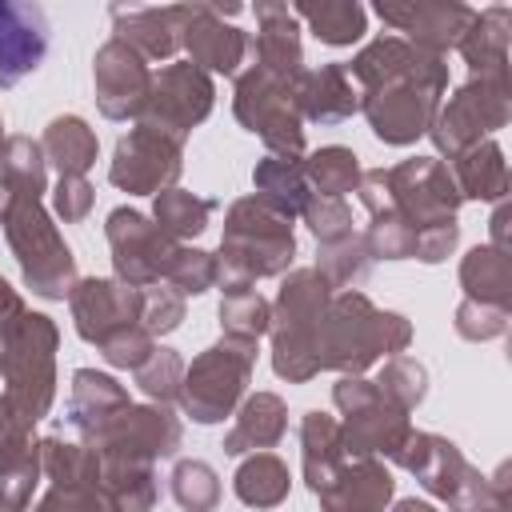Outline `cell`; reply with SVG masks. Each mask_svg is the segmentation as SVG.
Masks as SVG:
<instances>
[{"label":"cell","mask_w":512,"mask_h":512,"mask_svg":"<svg viewBox=\"0 0 512 512\" xmlns=\"http://www.w3.org/2000/svg\"><path fill=\"white\" fill-rule=\"evenodd\" d=\"M512 120V84L508 76H468L448 104L436 108V120L428 128L440 156H456L480 140H492L496 128Z\"/></svg>","instance_id":"obj_10"},{"label":"cell","mask_w":512,"mask_h":512,"mask_svg":"<svg viewBox=\"0 0 512 512\" xmlns=\"http://www.w3.org/2000/svg\"><path fill=\"white\" fill-rule=\"evenodd\" d=\"M252 184H256V196L276 208L280 216L296 220L308 200H312V184H308V172H304V156H264L256 168H252Z\"/></svg>","instance_id":"obj_30"},{"label":"cell","mask_w":512,"mask_h":512,"mask_svg":"<svg viewBox=\"0 0 512 512\" xmlns=\"http://www.w3.org/2000/svg\"><path fill=\"white\" fill-rule=\"evenodd\" d=\"M332 292H360V284L368 280L372 272V256H368V244L360 232L344 236V240H332V244H320V256H316V268H312Z\"/></svg>","instance_id":"obj_36"},{"label":"cell","mask_w":512,"mask_h":512,"mask_svg":"<svg viewBox=\"0 0 512 512\" xmlns=\"http://www.w3.org/2000/svg\"><path fill=\"white\" fill-rule=\"evenodd\" d=\"M128 388L96 368H76L72 372V392H68V424L80 432L84 444H92L124 408H128Z\"/></svg>","instance_id":"obj_23"},{"label":"cell","mask_w":512,"mask_h":512,"mask_svg":"<svg viewBox=\"0 0 512 512\" xmlns=\"http://www.w3.org/2000/svg\"><path fill=\"white\" fill-rule=\"evenodd\" d=\"M392 512H440V508H436V504H428V500H416V496H412V500H400Z\"/></svg>","instance_id":"obj_56"},{"label":"cell","mask_w":512,"mask_h":512,"mask_svg":"<svg viewBox=\"0 0 512 512\" xmlns=\"http://www.w3.org/2000/svg\"><path fill=\"white\" fill-rule=\"evenodd\" d=\"M296 20H304L320 44H332V48H348L364 36V24H368V12L356 4V0H304L292 8Z\"/></svg>","instance_id":"obj_35"},{"label":"cell","mask_w":512,"mask_h":512,"mask_svg":"<svg viewBox=\"0 0 512 512\" xmlns=\"http://www.w3.org/2000/svg\"><path fill=\"white\" fill-rule=\"evenodd\" d=\"M56 348L60 332L44 312L24 308V316L0 332V380L8 384L4 396L32 424L44 420L56 400Z\"/></svg>","instance_id":"obj_6"},{"label":"cell","mask_w":512,"mask_h":512,"mask_svg":"<svg viewBox=\"0 0 512 512\" xmlns=\"http://www.w3.org/2000/svg\"><path fill=\"white\" fill-rule=\"evenodd\" d=\"M376 388H380L396 408L412 412V408H420V400L428 396V372H424V364L412 360V356H388V364H384L380 376H376Z\"/></svg>","instance_id":"obj_43"},{"label":"cell","mask_w":512,"mask_h":512,"mask_svg":"<svg viewBox=\"0 0 512 512\" xmlns=\"http://www.w3.org/2000/svg\"><path fill=\"white\" fill-rule=\"evenodd\" d=\"M100 488L112 512H152L160 492L152 464H112V460H100Z\"/></svg>","instance_id":"obj_37"},{"label":"cell","mask_w":512,"mask_h":512,"mask_svg":"<svg viewBox=\"0 0 512 512\" xmlns=\"http://www.w3.org/2000/svg\"><path fill=\"white\" fill-rule=\"evenodd\" d=\"M212 104H216L212 76L200 72L196 64L180 60V64H168V68L152 72V92H148V104H144L136 124L184 144L188 132L212 112Z\"/></svg>","instance_id":"obj_13"},{"label":"cell","mask_w":512,"mask_h":512,"mask_svg":"<svg viewBox=\"0 0 512 512\" xmlns=\"http://www.w3.org/2000/svg\"><path fill=\"white\" fill-rule=\"evenodd\" d=\"M456 244H460V224L456 220L452 224H436V228L416 236V252L412 256L424 260V264H440V260H448L456 252Z\"/></svg>","instance_id":"obj_54"},{"label":"cell","mask_w":512,"mask_h":512,"mask_svg":"<svg viewBox=\"0 0 512 512\" xmlns=\"http://www.w3.org/2000/svg\"><path fill=\"white\" fill-rule=\"evenodd\" d=\"M460 288H464V300L496 304L512 312V256L492 244H476L460 260Z\"/></svg>","instance_id":"obj_32"},{"label":"cell","mask_w":512,"mask_h":512,"mask_svg":"<svg viewBox=\"0 0 512 512\" xmlns=\"http://www.w3.org/2000/svg\"><path fill=\"white\" fill-rule=\"evenodd\" d=\"M232 488H236L240 504H248V508H276V504L288 500L292 476H288V464L276 452H252L236 468Z\"/></svg>","instance_id":"obj_34"},{"label":"cell","mask_w":512,"mask_h":512,"mask_svg":"<svg viewBox=\"0 0 512 512\" xmlns=\"http://www.w3.org/2000/svg\"><path fill=\"white\" fill-rule=\"evenodd\" d=\"M356 192L368 216L392 208L416 236L436 224H452L464 204L448 164L436 156H412L396 168H368L360 172Z\"/></svg>","instance_id":"obj_4"},{"label":"cell","mask_w":512,"mask_h":512,"mask_svg":"<svg viewBox=\"0 0 512 512\" xmlns=\"http://www.w3.org/2000/svg\"><path fill=\"white\" fill-rule=\"evenodd\" d=\"M452 512H476V508H452Z\"/></svg>","instance_id":"obj_58"},{"label":"cell","mask_w":512,"mask_h":512,"mask_svg":"<svg viewBox=\"0 0 512 512\" xmlns=\"http://www.w3.org/2000/svg\"><path fill=\"white\" fill-rule=\"evenodd\" d=\"M448 172L456 180L460 200L500 204L508 196V164H504V148L496 140H480V144L456 152L448 160Z\"/></svg>","instance_id":"obj_29"},{"label":"cell","mask_w":512,"mask_h":512,"mask_svg":"<svg viewBox=\"0 0 512 512\" xmlns=\"http://www.w3.org/2000/svg\"><path fill=\"white\" fill-rule=\"evenodd\" d=\"M44 192L12 184L0 176V228L8 236V248L24 272V284L44 300H64L76 288V256L64 244L60 228L40 204Z\"/></svg>","instance_id":"obj_2"},{"label":"cell","mask_w":512,"mask_h":512,"mask_svg":"<svg viewBox=\"0 0 512 512\" xmlns=\"http://www.w3.org/2000/svg\"><path fill=\"white\" fill-rule=\"evenodd\" d=\"M292 92H296L300 120H312V124H340L352 112H360V88L352 84L344 64H320L312 72L304 68Z\"/></svg>","instance_id":"obj_25"},{"label":"cell","mask_w":512,"mask_h":512,"mask_svg":"<svg viewBox=\"0 0 512 512\" xmlns=\"http://www.w3.org/2000/svg\"><path fill=\"white\" fill-rule=\"evenodd\" d=\"M184 320V296L168 284H152L144 288V312H140V324L152 332V336H164V332H176Z\"/></svg>","instance_id":"obj_50"},{"label":"cell","mask_w":512,"mask_h":512,"mask_svg":"<svg viewBox=\"0 0 512 512\" xmlns=\"http://www.w3.org/2000/svg\"><path fill=\"white\" fill-rule=\"evenodd\" d=\"M268 324H272V304L256 288L224 292V300H220V328H224V336L256 344L268 332Z\"/></svg>","instance_id":"obj_41"},{"label":"cell","mask_w":512,"mask_h":512,"mask_svg":"<svg viewBox=\"0 0 512 512\" xmlns=\"http://www.w3.org/2000/svg\"><path fill=\"white\" fill-rule=\"evenodd\" d=\"M96 204V188L84 176H60L52 188V208L64 224H80Z\"/></svg>","instance_id":"obj_52"},{"label":"cell","mask_w":512,"mask_h":512,"mask_svg":"<svg viewBox=\"0 0 512 512\" xmlns=\"http://www.w3.org/2000/svg\"><path fill=\"white\" fill-rule=\"evenodd\" d=\"M92 84H96V108L108 120H140L152 92V72L136 48L112 36L96 48Z\"/></svg>","instance_id":"obj_18"},{"label":"cell","mask_w":512,"mask_h":512,"mask_svg":"<svg viewBox=\"0 0 512 512\" xmlns=\"http://www.w3.org/2000/svg\"><path fill=\"white\" fill-rule=\"evenodd\" d=\"M364 244H368V256L372 260H408L416 252V232L392 212H372V224L364 232Z\"/></svg>","instance_id":"obj_45"},{"label":"cell","mask_w":512,"mask_h":512,"mask_svg":"<svg viewBox=\"0 0 512 512\" xmlns=\"http://www.w3.org/2000/svg\"><path fill=\"white\" fill-rule=\"evenodd\" d=\"M172 500L184 512H212L220 504V476L204 460H180L172 468Z\"/></svg>","instance_id":"obj_42"},{"label":"cell","mask_w":512,"mask_h":512,"mask_svg":"<svg viewBox=\"0 0 512 512\" xmlns=\"http://www.w3.org/2000/svg\"><path fill=\"white\" fill-rule=\"evenodd\" d=\"M112 32L144 60H172L180 52V4L168 8H112Z\"/></svg>","instance_id":"obj_26"},{"label":"cell","mask_w":512,"mask_h":512,"mask_svg":"<svg viewBox=\"0 0 512 512\" xmlns=\"http://www.w3.org/2000/svg\"><path fill=\"white\" fill-rule=\"evenodd\" d=\"M508 308H496V304H476V300H460V308H456V332L464 336V340H472V344H480V340H496V336H504L508 332Z\"/></svg>","instance_id":"obj_49"},{"label":"cell","mask_w":512,"mask_h":512,"mask_svg":"<svg viewBox=\"0 0 512 512\" xmlns=\"http://www.w3.org/2000/svg\"><path fill=\"white\" fill-rule=\"evenodd\" d=\"M180 48L188 52V64H196L200 72L236 76L252 40L236 24H224V16L212 4H180Z\"/></svg>","instance_id":"obj_20"},{"label":"cell","mask_w":512,"mask_h":512,"mask_svg":"<svg viewBox=\"0 0 512 512\" xmlns=\"http://www.w3.org/2000/svg\"><path fill=\"white\" fill-rule=\"evenodd\" d=\"M24 316V300H20V292L0 276V332L12 324V320H20Z\"/></svg>","instance_id":"obj_55"},{"label":"cell","mask_w":512,"mask_h":512,"mask_svg":"<svg viewBox=\"0 0 512 512\" xmlns=\"http://www.w3.org/2000/svg\"><path fill=\"white\" fill-rule=\"evenodd\" d=\"M252 368H256V344L252 340L224 336L212 348H204L184 368V384H180L184 416H192L196 424H220L224 416H232L236 404L244 400Z\"/></svg>","instance_id":"obj_8"},{"label":"cell","mask_w":512,"mask_h":512,"mask_svg":"<svg viewBox=\"0 0 512 512\" xmlns=\"http://www.w3.org/2000/svg\"><path fill=\"white\" fill-rule=\"evenodd\" d=\"M300 216H304V224L312 228V236L320 244H332V240L352 236V208L344 200H332V196H316L312 192V200H308V208Z\"/></svg>","instance_id":"obj_48"},{"label":"cell","mask_w":512,"mask_h":512,"mask_svg":"<svg viewBox=\"0 0 512 512\" xmlns=\"http://www.w3.org/2000/svg\"><path fill=\"white\" fill-rule=\"evenodd\" d=\"M168 288H176L180 296H200L208 288H216V256L204 252V248H184L176 252L168 276H164Z\"/></svg>","instance_id":"obj_46"},{"label":"cell","mask_w":512,"mask_h":512,"mask_svg":"<svg viewBox=\"0 0 512 512\" xmlns=\"http://www.w3.org/2000/svg\"><path fill=\"white\" fill-rule=\"evenodd\" d=\"M256 52V68L280 76V80H296L304 72V48H300V20L292 16L288 4H256V40L252 48Z\"/></svg>","instance_id":"obj_24"},{"label":"cell","mask_w":512,"mask_h":512,"mask_svg":"<svg viewBox=\"0 0 512 512\" xmlns=\"http://www.w3.org/2000/svg\"><path fill=\"white\" fill-rule=\"evenodd\" d=\"M48 52V20L36 4L0 0V88L20 84Z\"/></svg>","instance_id":"obj_21"},{"label":"cell","mask_w":512,"mask_h":512,"mask_svg":"<svg viewBox=\"0 0 512 512\" xmlns=\"http://www.w3.org/2000/svg\"><path fill=\"white\" fill-rule=\"evenodd\" d=\"M32 428H36V424H32L8 396H0V460L12 456V452H20L24 444H32V440H36Z\"/></svg>","instance_id":"obj_53"},{"label":"cell","mask_w":512,"mask_h":512,"mask_svg":"<svg viewBox=\"0 0 512 512\" xmlns=\"http://www.w3.org/2000/svg\"><path fill=\"white\" fill-rule=\"evenodd\" d=\"M292 256H296V236H292L288 216L268 208L256 192L228 204L220 252H216V288L220 292L256 288V280L284 276Z\"/></svg>","instance_id":"obj_3"},{"label":"cell","mask_w":512,"mask_h":512,"mask_svg":"<svg viewBox=\"0 0 512 512\" xmlns=\"http://www.w3.org/2000/svg\"><path fill=\"white\" fill-rule=\"evenodd\" d=\"M392 496H396V480L372 456H364V460L348 456L340 464V472L316 492L320 512H384L392 504Z\"/></svg>","instance_id":"obj_22"},{"label":"cell","mask_w":512,"mask_h":512,"mask_svg":"<svg viewBox=\"0 0 512 512\" xmlns=\"http://www.w3.org/2000/svg\"><path fill=\"white\" fill-rule=\"evenodd\" d=\"M184 368H188V364L180 360V352H172V348H156L132 376H136L140 392H144L152 404H172V400H180Z\"/></svg>","instance_id":"obj_44"},{"label":"cell","mask_w":512,"mask_h":512,"mask_svg":"<svg viewBox=\"0 0 512 512\" xmlns=\"http://www.w3.org/2000/svg\"><path fill=\"white\" fill-rule=\"evenodd\" d=\"M32 512H112L100 484H48Z\"/></svg>","instance_id":"obj_47"},{"label":"cell","mask_w":512,"mask_h":512,"mask_svg":"<svg viewBox=\"0 0 512 512\" xmlns=\"http://www.w3.org/2000/svg\"><path fill=\"white\" fill-rule=\"evenodd\" d=\"M332 288L312 268H292L280 280V292L272 300V368L288 384H304L320 372L316 360V332L328 312Z\"/></svg>","instance_id":"obj_5"},{"label":"cell","mask_w":512,"mask_h":512,"mask_svg":"<svg viewBox=\"0 0 512 512\" xmlns=\"http://www.w3.org/2000/svg\"><path fill=\"white\" fill-rule=\"evenodd\" d=\"M68 308H72V324L80 332V340L88 344H108L116 332L124 328H136L140 324V312H144V288H132L124 280H104V276H88V280H76L72 296H68Z\"/></svg>","instance_id":"obj_17"},{"label":"cell","mask_w":512,"mask_h":512,"mask_svg":"<svg viewBox=\"0 0 512 512\" xmlns=\"http://www.w3.org/2000/svg\"><path fill=\"white\" fill-rule=\"evenodd\" d=\"M184 172V144L136 124L128 136L116 140L108 180L128 196H156L164 188H176Z\"/></svg>","instance_id":"obj_16"},{"label":"cell","mask_w":512,"mask_h":512,"mask_svg":"<svg viewBox=\"0 0 512 512\" xmlns=\"http://www.w3.org/2000/svg\"><path fill=\"white\" fill-rule=\"evenodd\" d=\"M332 404L344 412V424H340V444H344V456H388L396 460V452L404 448L408 432H412V420L404 408H396L380 388L376 380H364V376H340L336 388H332Z\"/></svg>","instance_id":"obj_9"},{"label":"cell","mask_w":512,"mask_h":512,"mask_svg":"<svg viewBox=\"0 0 512 512\" xmlns=\"http://www.w3.org/2000/svg\"><path fill=\"white\" fill-rule=\"evenodd\" d=\"M508 40H512V8L492 4L472 16L456 48L472 68V76H508Z\"/></svg>","instance_id":"obj_27"},{"label":"cell","mask_w":512,"mask_h":512,"mask_svg":"<svg viewBox=\"0 0 512 512\" xmlns=\"http://www.w3.org/2000/svg\"><path fill=\"white\" fill-rule=\"evenodd\" d=\"M288 432V408L276 392H256L236 408V424L224 432V452L244 456V452H268L284 440Z\"/></svg>","instance_id":"obj_28"},{"label":"cell","mask_w":512,"mask_h":512,"mask_svg":"<svg viewBox=\"0 0 512 512\" xmlns=\"http://www.w3.org/2000/svg\"><path fill=\"white\" fill-rule=\"evenodd\" d=\"M376 16L384 24H392L396 32H404V40L412 48L444 56L448 48L460 44L476 8H468L460 0H384V4H376Z\"/></svg>","instance_id":"obj_19"},{"label":"cell","mask_w":512,"mask_h":512,"mask_svg":"<svg viewBox=\"0 0 512 512\" xmlns=\"http://www.w3.org/2000/svg\"><path fill=\"white\" fill-rule=\"evenodd\" d=\"M44 476V456H40V440L24 444L20 452L0 460V512H28L32 492Z\"/></svg>","instance_id":"obj_40"},{"label":"cell","mask_w":512,"mask_h":512,"mask_svg":"<svg viewBox=\"0 0 512 512\" xmlns=\"http://www.w3.org/2000/svg\"><path fill=\"white\" fill-rule=\"evenodd\" d=\"M396 464L404 472H412L416 484L428 496L444 500L448 508H476V500L484 492V476L464 460V452L452 440H444L436 432H416L412 428L404 448L396 452Z\"/></svg>","instance_id":"obj_14"},{"label":"cell","mask_w":512,"mask_h":512,"mask_svg":"<svg viewBox=\"0 0 512 512\" xmlns=\"http://www.w3.org/2000/svg\"><path fill=\"white\" fill-rule=\"evenodd\" d=\"M152 352H156V336H152L144 324L124 328V332H116L108 344H100V356H104L112 368H128V372H136Z\"/></svg>","instance_id":"obj_51"},{"label":"cell","mask_w":512,"mask_h":512,"mask_svg":"<svg viewBox=\"0 0 512 512\" xmlns=\"http://www.w3.org/2000/svg\"><path fill=\"white\" fill-rule=\"evenodd\" d=\"M220 204L208 200V196H196V192H184V188H164L156 192L152 200V220L172 236V240H188V236H200L212 220Z\"/></svg>","instance_id":"obj_38"},{"label":"cell","mask_w":512,"mask_h":512,"mask_svg":"<svg viewBox=\"0 0 512 512\" xmlns=\"http://www.w3.org/2000/svg\"><path fill=\"white\" fill-rule=\"evenodd\" d=\"M300 460H304V484L312 488V496L348 460L344 456V444H340V424L328 412H320V408L304 412V420H300Z\"/></svg>","instance_id":"obj_31"},{"label":"cell","mask_w":512,"mask_h":512,"mask_svg":"<svg viewBox=\"0 0 512 512\" xmlns=\"http://www.w3.org/2000/svg\"><path fill=\"white\" fill-rule=\"evenodd\" d=\"M180 440L184 428L168 404H128L88 448H96V456L112 464H156L164 456H176Z\"/></svg>","instance_id":"obj_15"},{"label":"cell","mask_w":512,"mask_h":512,"mask_svg":"<svg viewBox=\"0 0 512 512\" xmlns=\"http://www.w3.org/2000/svg\"><path fill=\"white\" fill-rule=\"evenodd\" d=\"M292 84L256 64L236 72L232 112L248 132H256L268 144L272 156H304V120H300Z\"/></svg>","instance_id":"obj_11"},{"label":"cell","mask_w":512,"mask_h":512,"mask_svg":"<svg viewBox=\"0 0 512 512\" xmlns=\"http://www.w3.org/2000/svg\"><path fill=\"white\" fill-rule=\"evenodd\" d=\"M412 324L400 312L376 308L364 292H332L316 332V360L340 376H364L384 356H404Z\"/></svg>","instance_id":"obj_1"},{"label":"cell","mask_w":512,"mask_h":512,"mask_svg":"<svg viewBox=\"0 0 512 512\" xmlns=\"http://www.w3.org/2000/svg\"><path fill=\"white\" fill-rule=\"evenodd\" d=\"M0 148H4V120H0Z\"/></svg>","instance_id":"obj_57"},{"label":"cell","mask_w":512,"mask_h":512,"mask_svg":"<svg viewBox=\"0 0 512 512\" xmlns=\"http://www.w3.org/2000/svg\"><path fill=\"white\" fill-rule=\"evenodd\" d=\"M104 236H108V248H112L116 280H124L132 288L164 284V276H168V268L180 252V240H172L152 216H144L136 208H112L108 224H104Z\"/></svg>","instance_id":"obj_12"},{"label":"cell","mask_w":512,"mask_h":512,"mask_svg":"<svg viewBox=\"0 0 512 512\" xmlns=\"http://www.w3.org/2000/svg\"><path fill=\"white\" fill-rule=\"evenodd\" d=\"M444 92H448V60L424 56V64L412 68L408 76L360 92V112L384 144L404 148V144H416L420 136H428Z\"/></svg>","instance_id":"obj_7"},{"label":"cell","mask_w":512,"mask_h":512,"mask_svg":"<svg viewBox=\"0 0 512 512\" xmlns=\"http://www.w3.org/2000/svg\"><path fill=\"white\" fill-rule=\"evenodd\" d=\"M44 160L60 168V176H84L92 164H96V152H100V140L96 132L88 128L84 116H52L48 128H44Z\"/></svg>","instance_id":"obj_33"},{"label":"cell","mask_w":512,"mask_h":512,"mask_svg":"<svg viewBox=\"0 0 512 512\" xmlns=\"http://www.w3.org/2000/svg\"><path fill=\"white\" fill-rule=\"evenodd\" d=\"M304 172H308V184L316 196H332V200H344V192H356L360 184V160L352 148L344 144H324L316 148L308 160H304Z\"/></svg>","instance_id":"obj_39"}]
</instances>
